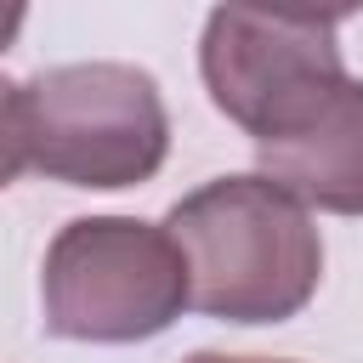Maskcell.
I'll return each mask as SVG.
<instances>
[{"label": "cell", "instance_id": "6da1fadb", "mask_svg": "<svg viewBox=\"0 0 363 363\" xmlns=\"http://www.w3.org/2000/svg\"><path fill=\"white\" fill-rule=\"evenodd\" d=\"M164 233L187 261V306L221 323H284L323 278L312 216L267 176H216L170 204Z\"/></svg>", "mask_w": 363, "mask_h": 363}, {"label": "cell", "instance_id": "7a4b0ae2", "mask_svg": "<svg viewBox=\"0 0 363 363\" xmlns=\"http://www.w3.org/2000/svg\"><path fill=\"white\" fill-rule=\"evenodd\" d=\"M40 306L57 340H153L187 312V261L176 238L153 221L79 216L45 250Z\"/></svg>", "mask_w": 363, "mask_h": 363}, {"label": "cell", "instance_id": "3957f363", "mask_svg": "<svg viewBox=\"0 0 363 363\" xmlns=\"http://www.w3.org/2000/svg\"><path fill=\"white\" fill-rule=\"evenodd\" d=\"M28 164L68 187H136L170 153L159 79L136 62H62L23 79Z\"/></svg>", "mask_w": 363, "mask_h": 363}, {"label": "cell", "instance_id": "277c9868", "mask_svg": "<svg viewBox=\"0 0 363 363\" xmlns=\"http://www.w3.org/2000/svg\"><path fill=\"white\" fill-rule=\"evenodd\" d=\"M199 74H204L210 102L238 130H250L255 142H272L295 130L346 79L340 23L221 6L204 17Z\"/></svg>", "mask_w": 363, "mask_h": 363}, {"label": "cell", "instance_id": "5b68a950", "mask_svg": "<svg viewBox=\"0 0 363 363\" xmlns=\"http://www.w3.org/2000/svg\"><path fill=\"white\" fill-rule=\"evenodd\" d=\"M261 176L301 210L363 216V79H340L295 130L255 142Z\"/></svg>", "mask_w": 363, "mask_h": 363}, {"label": "cell", "instance_id": "8992f818", "mask_svg": "<svg viewBox=\"0 0 363 363\" xmlns=\"http://www.w3.org/2000/svg\"><path fill=\"white\" fill-rule=\"evenodd\" d=\"M28 170V113H23V85L0 79V187H11Z\"/></svg>", "mask_w": 363, "mask_h": 363}, {"label": "cell", "instance_id": "52a82bcc", "mask_svg": "<svg viewBox=\"0 0 363 363\" xmlns=\"http://www.w3.org/2000/svg\"><path fill=\"white\" fill-rule=\"evenodd\" d=\"M23 17H28L23 6H0V51H6L11 40H17V28H23Z\"/></svg>", "mask_w": 363, "mask_h": 363}, {"label": "cell", "instance_id": "ba28073f", "mask_svg": "<svg viewBox=\"0 0 363 363\" xmlns=\"http://www.w3.org/2000/svg\"><path fill=\"white\" fill-rule=\"evenodd\" d=\"M182 363H278V357H227V352H193Z\"/></svg>", "mask_w": 363, "mask_h": 363}]
</instances>
